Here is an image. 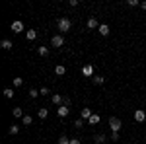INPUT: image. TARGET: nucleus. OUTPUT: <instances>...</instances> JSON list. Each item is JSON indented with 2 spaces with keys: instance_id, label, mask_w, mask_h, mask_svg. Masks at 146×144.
<instances>
[{
  "instance_id": "obj_14",
  "label": "nucleus",
  "mask_w": 146,
  "mask_h": 144,
  "mask_svg": "<svg viewBox=\"0 0 146 144\" xmlns=\"http://www.w3.org/2000/svg\"><path fill=\"white\" fill-rule=\"evenodd\" d=\"M92 80H94V84H98V86H103V84H105V76H100V74H96Z\"/></svg>"
},
{
  "instance_id": "obj_26",
  "label": "nucleus",
  "mask_w": 146,
  "mask_h": 144,
  "mask_svg": "<svg viewBox=\"0 0 146 144\" xmlns=\"http://www.w3.org/2000/svg\"><path fill=\"white\" fill-rule=\"evenodd\" d=\"M74 127H76V129H82V127H84V119H76V121H74Z\"/></svg>"
},
{
  "instance_id": "obj_12",
  "label": "nucleus",
  "mask_w": 146,
  "mask_h": 144,
  "mask_svg": "<svg viewBox=\"0 0 146 144\" xmlns=\"http://www.w3.org/2000/svg\"><path fill=\"white\" fill-rule=\"evenodd\" d=\"M0 47H2L4 51H12V47H14V45H12L10 39H2V41H0Z\"/></svg>"
},
{
  "instance_id": "obj_28",
  "label": "nucleus",
  "mask_w": 146,
  "mask_h": 144,
  "mask_svg": "<svg viewBox=\"0 0 146 144\" xmlns=\"http://www.w3.org/2000/svg\"><path fill=\"white\" fill-rule=\"evenodd\" d=\"M127 4H129L131 8H135V6H140V2H138V0H129Z\"/></svg>"
},
{
  "instance_id": "obj_20",
  "label": "nucleus",
  "mask_w": 146,
  "mask_h": 144,
  "mask_svg": "<svg viewBox=\"0 0 146 144\" xmlns=\"http://www.w3.org/2000/svg\"><path fill=\"white\" fill-rule=\"evenodd\" d=\"M37 53H39V55H41V56H47V55H49V49L41 45V47H37Z\"/></svg>"
},
{
  "instance_id": "obj_19",
  "label": "nucleus",
  "mask_w": 146,
  "mask_h": 144,
  "mask_svg": "<svg viewBox=\"0 0 146 144\" xmlns=\"http://www.w3.org/2000/svg\"><path fill=\"white\" fill-rule=\"evenodd\" d=\"M98 123H100V115H96V113H94L90 119H88V125H98Z\"/></svg>"
},
{
  "instance_id": "obj_23",
  "label": "nucleus",
  "mask_w": 146,
  "mask_h": 144,
  "mask_svg": "<svg viewBox=\"0 0 146 144\" xmlns=\"http://www.w3.org/2000/svg\"><path fill=\"white\" fill-rule=\"evenodd\" d=\"M105 140H107V138H105V134H96V144H103Z\"/></svg>"
},
{
  "instance_id": "obj_4",
  "label": "nucleus",
  "mask_w": 146,
  "mask_h": 144,
  "mask_svg": "<svg viewBox=\"0 0 146 144\" xmlns=\"http://www.w3.org/2000/svg\"><path fill=\"white\" fill-rule=\"evenodd\" d=\"M51 45L56 47V49L62 47V45H64V37H62V35H53V37H51Z\"/></svg>"
},
{
  "instance_id": "obj_15",
  "label": "nucleus",
  "mask_w": 146,
  "mask_h": 144,
  "mask_svg": "<svg viewBox=\"0 0 146 144\" xmlns=\"http://www.w3.org/2000/svg\"><path fill=\"white\" fill-rule=\"evenodd\" d=\"M2 94H4V98H6V100H12V98L16 96V92H14L12 88H6L4 92H2Z\"/></svg>"
},
{
  "instance_id": "obj_25",
  "label": "nucleus",
  "mask_w": 146,
  "mask_h": 144,
  "mask_svg": "<svg viewBox=\"0 0 146 144\" xmlns=\"http://www.w3.org/2000/svg\"><path fill=\"white\" fill-rule=\"evenodd\" d=\"M12 82H14V88H20V86H23V80H22V78H14Z\"/></svg>"
},
{
  "instance_id": "obj_1",
  "label": "nucleus",
  "mask_w": 146,
  "mask_h": 144,
  "mask_svg": "<svg viewBox=\"0 0 146 144\" xmlns=\"http://www.w3.org/2000/svg\"><path fill=\"white\" fill-rule=\"evenodd\" d=\"M56 25H58V31L66 33V31H70V27H72V22H70V18H58Z\"/></svg>"
},
{
  "instance_id": "obj_31",
  "label": "nucleus",
  "mask_w": 146,
  "mask_h": 144,
  "mask_svg": "<svg viewBox=\"0 0 146 144\" xmlns=\"http://www.w3.org/2000/svg\"><path fill=\"white\" fill-rule=\"evenodd\" d=\"M111 140H119V133H111Z\"/></svg>"
},
{
  "instance_id": "obj_5",
  "label": "nucleus",
  "mask_w": 146,
  "mask_h": 144,
  "mask_svg": "<svg viewBox=\"0 0 146 144\" xmlns=\"http://www.w3.org/2000/svg\"><path fill=\"white\" fill-rule=\"evenodd\" d=\"M135 121H136V123H144V121H146L144 109H136V111H135Z\"/></svg>"
},
{
  "instance_id": "obj_27",
  "label": "nucleus",
  "mask_w": 146,
  "mask_h": 144,
  "mask_svg": "<svg viewBox=\"0 0 146 144\" xmlns=\"http://www.w3.org/2000/svg\"><path fill=\"white\" fill-rule=\"evenodd\" d=\"M58 144H70V138L68 136H60L58 138Z\"/></svg>"
},
{
  "instance_id": "obj_33",
  "label": "nucleus",
  "mask_w": 146,
  "mask_h": 144,
  "mask_svg": "<svg viewBox=\"0 0 146 144\" xmlns=\"http://www.w3.org/2000/svg\"><path fill=\"white\" fill-rule=\"evenodd\" d=\"M62 105H66V107H70V98H64V103Z\"/></svg>"
},
{
  "instance_id": "obj_6",
  "label": "nucleus",
  "mask_w": 146,
  "mask_h": 144,
  "mask_svg": "<svg viewBox=\"0 0 146 144\" xmlns=\"http://www.w3.org/2000/svg\"><path fill=\"white\" fill-rule=\"evenodd\" d=\"M12 31H14V33H22L23 31V22H20V20L12 22Z\"/></svg>"
},
{
  "instance_id": "obj_9",
  "label": "nucleus",
  "mask_w": 146,
  "mask_h": 144,
  "mask_svg": "<svg viewBox=\"0 0 146 144\" xmlns=\"http://www.w3.org/2000/svg\"><path fill=\"white\" fill-rule=\"evenodd\" d=\"M51 101H53L55 105H58V107H60V105L64 103V98H62L60 94H53V98H51Z\"/></svg>"
},
{
  "instance_id": "obj_2",
  "label": "nucleus",
  "mask_w": 146,
  "mask_h": 144,
  "mask_svg": "<svg viewBox=\"0 0 146 144\" xmlns=\"http://www.w3.org/2000/svg\"><path fill=\"white\" fill-rule=\"evenodd\" d=\"M109 127H111V133H121L123 123H121V119H117V117H111L109 119Z\"/></svg>"
},
{
  "instance_id": "obj_21",
  "label": "nucleus",
  "mask_w": 146,
  "mask_h": 144,
  "mask_svg": "<svg viewBox=\"0 0 146 144\" xmlns=\"http://www.w3.org/2000/svg\"><path fill=\"white\" fill-rule=\"evenodd\" d=\"M31 123H33V119H31V115H23L22 125H25V127H27V125H31Z\"/></svg>"
},
{
  "instance_id": "obj_3",
  "label": "nucleus",
  "mask_w": 146,
  "mask_h": 144,
  "mask_svg": "<svg viewBox=\"0 0 146 144\" xmlns=\"http://www.w3.org/2000/svg\"><path fill=\"white\" fill-rule=\"evenodd\" d=\"M82 74L86 78H94L96 76V68H94V64H84L82 66Z\"/></svg>"
},
{
  "instance_id": "obj_22",
  "label": "nucleus",
  "mask_w": 146,
  "mask_h": 144,
  "mask_svg": "<svg viewBox=\"0 0 146 144\" xmlns=\"http://www.w3.org/2000/svg\"><path fill=\"white\" fill-rule=\"evenodd\" d=\"M8 133H10L12 136H14V134H18V133H20V127H18V125H10V129H8Z\"/></svg>"
},
{
  "instance_id": "obj_24",
  "label": "nucleus",
  "mask_w": 146,
  "mask_h": 144,
  "mask_svg": "<svg viewBox=\"0 0 146 144\" xmlns=\"http://www.w3.org/2000/svg\"><path fill=\"white\" fill-rule=\"evenodd\" d=\"M39 96H41V94H39V90H35V88L29 90V98H33V100H35V98H39Z\"/></svg>"
},
{
  "instance_id": "obj_16",
  "label": "nucleus",
  "mask_w": 146,
  "mask_h": 144,
  "mask_svg": "<svg viewBox=\"0 0 146 144\" xmlns=\"http://www.w3.org/2000/svg\"><path fill=\"white\" fill-rule=\"evenodd\" d=\"M27 41H35V39H37V31H35V29H27Z\"/></svg>"
},
{
  "instance_id": "obj_32",
  "label": "nucleus",
  "mask_w": 146,
  "mask_h": 144,
  "mask_svg": "<svg viewBox=\"0 0 146 144\" xmlns=\"http://www.w3.org/2000/svg\"><path fill=\"white\" fill-rule=\"evenodd\" d=\"M70 144H82V142H80V138H70Z\"/></svg>"
},
{
  "instance_id": "obj_8",
  "label": "nucleus",
  "mask_w": 146,
  "mask_h": 144,
  "mask_svg": "<svg viewBox=\"0 0 146 144\" xmlns=\"http://www.w3.org/2000/svg\"><path fill=\"white\" fill-rule=\"evenodd\" d=\"M56 113H58V117H68V113H70V107H66V105H60L58 109H56Z\"/></svg>"
},
{
  "instance_id": "obj_10",
  "label": "nucleus",
  "mask_w": 146,
  "mask_h": 144,
  "mask_svg": "<svg viewBox=\"0 0 146 144\" xmlns=\"http://www.w3.org/2000/svg\"><path fill=\"white\" fill-rule=\"evenodd\" d=\"M92 115H94V113H92V109H90V107H84V109L80 111V117H82L84 121H88V119H90Z\"/></svg>"
},
{
  "instance_id": "obj_11",
  "label": "nucleus",
  "mask_w": 146,
  "mask_h": 144,
  "mask_svg": "<svg viewBox=\"0 0 146 144\" xmlns=\"http://www.w3.org/2000/svg\"><path fill=\"white\" fill-rule=\"evenodd\" d=\"M98 31H100V35H103V37H107V35L111 33V29H109V25H107V23H101Z\"/></svg>"
},
{
  "instance_id": "obj_13",
  "label": "nucleus",
  "mask_w": 146,
  "mask_h": 144,
  "mask_svg": "<svg viewBox=\"0 0 146 144\" xmlns=\"http://www.w3.org/2000/svg\"><path fill=\"white\" fill-rule=\"evenodd\" d=\"M55 74L56 76H64V74H66V68L62 66V64H56L55 66Z\"/></svg>"
},
{
  "instance_id": "obj_18",
  "label": "nucleus",
  "mask_w": 146,
  "mask_h": 144,
  "mask_svg": "<svg viewBox=\"0 0 146 144\" xmlns=\"http://www.w3.org/2000/svg\"><path fill=\"white\" fill-rule=\"evenodd\" d=\"M12 113H14V117H16V119H23V111H22V107H16V109L12 111Z\"/></svg>"
},
{
  "instance_id": "obj_7",
  "label": "nucleus",
  "mask_w": 146,
  "mask_h": 144,
  "mask_svg": "<svg viewBox=\"0 0 146 144\" xmlns=\"http://www.w3.org/2000/svg\"><path fill=\"white\" fill-rule=\"evenodd\" d=\"M100 25H101V23H98V20H96L94 16L88 18V29H100Z\"/></svg>"
},
{
  "instance_id": "obj_29",
  "label": "nucleus",
  "mask_w": 146,
  "mask_h": 144,
  "mask_svg": "<svg viewBox=\"0 0 146 144\" xmlns=\"http://www.w3.org/2000/svg\"><path fill=\"white\" fill-rule=\"evenodd\" d=\"M39 94H41V96H49V88H45V86H43V88L39 90Z\"/></svg>"
},
{
  "instance_id": "obj_30",
  "label": "nucleus",
  "mask_w": 146,
  "mask_h": 144,
  "mask_svg": "<svg viewBox=\"0 0 146 144\" xmlns=\"http://www.w3.org/2000/svg\"><path fill=\"white\" fill-rule=\"evenodd\" d=\"M68 6H72V8H76V6H78V0H70V2H68Z\"/></svg>"
},
{
  "instance_id": "obj_17",
  "label": "nucleus",
  "mask_w": 146,
  "mask_h": 144,
  "mask_svg": "<svg viewBox=\"0 0 146 144\" xmlns=\"http://www.w3.org/2000/svg\"><path fill=\"white\" fill-rule=\"evenodd\" d=\"M47 115H49V109H45V107H41V109L37 111V117L39 119H47Z\"/></svg>"
},
{
  "instance_id": "obj_34",
  "label": "nucleus",
  "mask_w": 146,
  "mask_h": 144,
  "mask_svg": "<svg viewBox=\"0 0 146 144\" xmlns=\"http://www.w3.org/2000/svg\"><path fill=\"white\" fill-rule=\"evenodd\" d=\"M140 8H142V10H146V2H140Z\"/></svg>"
}]
</instances>
